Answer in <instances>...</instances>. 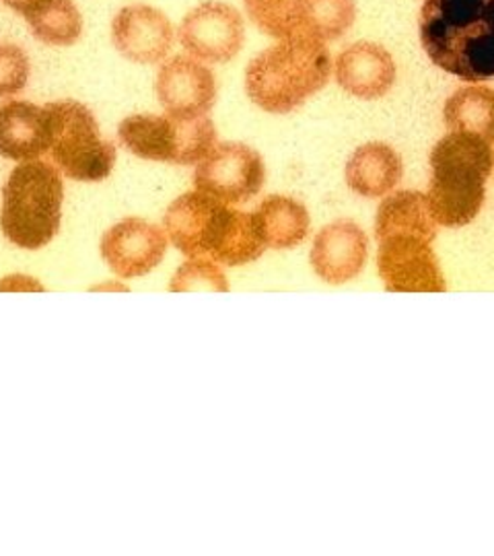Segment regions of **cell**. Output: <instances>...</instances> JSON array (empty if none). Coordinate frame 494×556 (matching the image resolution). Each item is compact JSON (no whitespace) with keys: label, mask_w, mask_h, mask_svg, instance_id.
Listing matches in <instances>:
<instances>
[{"label":"cell","mask_w":494,"mask_h":556,"mask_svg":"<svg viewBox=\"0 0 494 556\" xmlns=\"http://www.w3.org/2000/svg\"><path fill=\"white\" fill-rule=\"evenodd\" d=\"M420 41L433 64L457 79H494V0H425Z\"/></svg>","instance_id":"cell-1"},{"label":"cell","mask_w":494,"mask_h":556,"mask_svg":"<svg viewBox=\"0 0 494 556\" xmlns=\"http://www.w3.org/2000/svg\"><path fill=\"white\" fill-rule=\"evenodd\" d=\"M163 223L172 243L188 258L208 256L225 266H243L266 250L252 215L198 190L174 200Z\"/></svg>","instance_id":"cell-2"},{"label":"cell","mask_w":494,"mask_h":556,"mask_svg":"<svg viewBox=\"0 0 494 556\" xmlns=\"http://www.w3.org/2000/svg\"><path fill=\"white\" fill-rule=\"evenodd\" d=\"M332 73V56L324 41L296 36L262 50L245 71L248 98L270 114H291L317 91Z\"/></svg>","instance_id":"cell-3"},{"label":"cell","mask_w":494,"mask_h":556,"mask_svg":"<svg viewBox=\"0 0 494 556\" xmlns=\"http://www.w3.org/2000/svg\"><path fill=\"white\" fill-rule=\"evenodd\" d=\"M433 179L429 206L439 225L464 227L476 219L484 202V184L493 172V151L486 140L452 132L431 153Z\"/></svg>","instance_id":"cell-4"},{"label":"cell","mask_w":494,"mask_h":556,"mask_svg":"<svg viewBox=\"0 0 494 556\" xmlns=\"http://www.w3.org/2000/svg\"><path fill=\"white\" fill-rule=\"evenodd\" d=\"M64 184L46 161H23L2 190L0 227L11 243L40 250L59 233Z\"/></svg>","instance_id":"cell-5"},{"label":"cell","mask_w":494,"mask_h":556,"mask_svg":"<svg viewBox=\"0 0 494 556\" xmlns=\"http://www.w3.org/2000/svg\"><path fill=\"white\" fill-rule=\"evenodd\" d=\"M119 142L140 160L197 165L217 147V128L208 116L178 118L137 114L119 124Z\"/></svg>","instance_id":"cell-6"},{"label":"cell","mask_w":494,"mask_h":556,"mask_svg":"<svg viewBox=\"0 0 494 556\" xmlns=\"http://www.w3.org/2000/svg\"><path fill=\"white\" fill-rule=\"evenodd\" d=\"M52 118V160L66 178L103 181L110 178L118 149L99 132L89 108L79 101H56L46 105Z\"/></svg>","instance_id":"cell-7"},{"label":"cell","mask_w":494,"mask_h":556,"mask_svg":"<svg viewBox=\"0 0 494 556\" xmlns=\"http://www.w3.org/2000/svg\"><path fill=\"white\" fill-rule=\"evenodd\" d=\"M266 167L259 153L241 142L217 144L194 174L198 192L225 204H243L259 194Z\"/></svg>","instance_id":"cell-8"},{"label":"cell","mask_w":494,"mask_h":556,"mask_svg":"<svg viewBox=\"0 0 494 556\" xmlns=\"http://www.w3.org/2000/svg\"><path fill=\"white\" fill-rule=\"evenodd\" d=\"M433 241L416 236L379 239L377 270L392 293H443L447 289Z\"/></svg>","instance_id":"cell-9"},{"label":"cell","mask_w":494,"mask_h":556,"mask_svg":"<svg viewBox=\"0 0 494 556\" xmlns=\"http://www.w3.org/2000/svg\"><path fill=\"white\" fill-rule=\"evenodd\" d=\"M179 41L194 59L229 62L243 48L245 23L236 7L206 0L181 21Z\"/></svg>","instance_id":"cell-10"},{"label":"cell","mask_w":494,"mask_h":556,"mask_svg":"<svg viewBox=\"0 0 494 556\" xmlns=\"http://www.w3.org/2000/svg\"><path fill=\"white\" fill-rule=\"evenodd\" d=\"M167 250L165 231L149 220H119L101 239V256L119 278H137L157 268Z\"/></svg>","instance_id":"cell-11"},{"label":"cell","mask_w":494,"mask_h":556,"mask_svg":"<svg viewBox=\"0 0 494 556\" xmlns=\"http://www.w3.org/2000/svg\"><path fill=\"white\" fill-rule=\"evenodd\" d=\"M159 103L169 116H206L217 101V80L208 66L186 56L165 62L157 75Z\"/></svg>","instance_id":"cell-12"},{"label":"cell","mask_w":494,"mask_h":556,"mask_svg":"<svg viewBox=\"0 0 494 556\" xmlns=\"http://www.w3.org/2000/svg\"><path fill=\"white\" fill-rule=\"evenodd\" d=\"M112 41L124 59L157 64L174 48V25L155 7L128 4L112 21Z\"/></svg>","instance_id":"cell-13"},{"label":"cell","mask_w":494,"mask_h":556,"mask_svg":"<svg viewBox=\"0 0 494 556\" xmlns=\"http://www.w3.org/2000/svg\"><path fill=\"white\" fill-rule=\"evenodd\" d=\"M369 254V239L353 220H334L317 233L312 266L330 285H344L358 277Z\"/></svg>","instance_id":"cell-14"},{"label":"cell","mask_w":494,"mask_h":556,"mask_svg":"<svg viewBox=\"0 0 494 556\" xmlns=\"http://www.w3.org/2000/svg\"><path fill=\"white\" fill-rule=\"evenodd\" d=\"M52 149V118L48 108L11 100L0 105V155L34 161Z\"/></svg>","instance_id":"cell-15"},{"label":"cell","mask_w":494,"mask_h":556,"mask_svg":"<svg viewBox=\"0 0 494 556\" xmlns=\"http://www.w3.org/2000/svg\"><path fill=\"white\" fill-rule=\"evenodd\" d=\"M338 85L358 100H379L395 83L392 54L373 41H356L337 59Z\"/></svg>","instance_id":"cell-16"},{"label":"cell","mask_w":494,"mask_h":556,"mask_svg":"<svg viewBox=\"0 0 494 556\" xmlns=\"http://www.w3.org/2000/svg\"><path fill=\"white\" fill-rule=\"evenodd\" d=\"M404 165L390 144L369 142L346 161V184L363 199H381L402 181Z\"/></svg>","instance_id":"cell-17"},{"label":"cell","mask_w":494,"mask_h":556,"mask_svg":"<svg viewBox=\"0 0 494 556\" xmlns=\"http://www.w3.org/2000/svg\"><path fill=\"white\" fill-rule=\"evenodd\" d=\"M377 239L388 236H416L435 241L436 220L429 199L416 190H402L383 200L377 208Z\"/></svg>","instance_id":"cell-18"},{"label":"cell","mask_w":494,"mask_h":556,"mask_svg":"<svg viewBox=\"0 0 494 556\" xmlns=\"http://www.w3.org/2000/svg\"><path fill=\"white\" fill-rule=\"evenodd\" d=\"M266 248L291 250L309 233V213L295 199L268 197L252 213Z\"/></svg>","instance_id":"cell-19"},{"label":"cell","mask_w":494,"mask_h":556,"mask_svg":"<svg viewBox=\"0 0 494 556\" xmlns=\"http://www.w3.org/2000/svg\"><path fill=\"white\" fill-rule=\"evenodd\" d=\"M443 118L452 132L474 135L491 144L494 142V89L480 85L457 89L445 103Z\"/></svg>","instance_id":"cell-20"},{"label":"cell","mask_w":494,"mask_h":556,"mask_svg":"<svg viewBox=\"0 0 494 556\" xmlns=\"http://www.w3.org/2000/svg\"><path fill=\"white\" fill-rule=\"evenodd\" d=\"M248 17L270 38L289 40L303 36L305 0H243Z\"/></svg>","instance_id":"cell-21"},{"label":"cell","mask_w":494,"mask_h":556,"mask_svg":"<svg viewBox=\"0 0 494 556\" xmlns=\"http://www.w3.org/2000/svg\"><path fill=\"white\" fill-rule=\"evenodd\" d=\"M356 20L355 0H305L303 36L317 41H337Z\"/></svg>","instance_id":"cell-22"},{"label":"cell","mask_w":494,"mask_h":556,"mask_svg":"<svg viewBox=\"0 0 494 556\" xmlns=\"http://www.w3.org/2000/svg\"><path fill=\"white\" fill-rule=\"evenodd\" d=\"M29 27L48 46H73L83 34V17L73 0H59L46 17Z\"/></svg>","instance_id":"cell-23"},{"label":"cell","mask_w":494,"mask_h":556,"mask_svg":"<svg viewBox=\"0 0 494 556\" xmlns=\"http://www.w3.org/2000/svg\"><path fill=\"white\" fill-rule=\"evenodd\" d=\"M174 293H190V291H215V293H225L229 291L227 278L223 270L218 268L217 262L206 258H190L186 262L176 277L172 278Z\"/></svg>","instance_id":"cell-24"},{"label":"cell","mask_w":494,"mask_h":556,"mask_svg":"<svg viewBox=\"0 0 494 556\" xmlns=\"http://www.w3.org/2000/svg\"><path fill=\"white\" fill-rule=\"evenodd\" d=\"M29 79V59L20 46L0 43V98L15 96Z\"/></svg>","instance_id":"cell-25"},{"label":"cell","mask_w":494,"mask_h":556,"mask_svg":"<svg viewBox=\"0 0 494 556\" xmlns=\"http://www.w3.org/2000/svg\"><path fill=\"white\" fill-rule=\"evenodd\" d=\"M56 2L59 0H4V4L9 9H13L15 13L23 15L29 25H34L41 17H46Z\"/></svg>","instance_id":"cell-26"}]
</instances>
